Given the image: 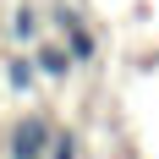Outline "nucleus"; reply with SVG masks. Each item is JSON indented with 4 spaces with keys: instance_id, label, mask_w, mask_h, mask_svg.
<instances>
[{
    "instance_id": "obj_5",
    "label": "nucleus",
    "mask_w": 159,
    "mask_h": 159,
    "mask_svg": "<svg viewBox=\"0 0 159 159\" xmlns=\"http://www.w3.org/2000/svg\"><path fill=\"white\" fill-rule=\"evenodd\" d=\"M11 39H16V44H28V49L44 39V16H39V6H28V0L11 6Z\"/></svg>"
},
{
    "instance_id": "obj_1",
    "label": "nucleus",
    "mask_w": 159,
    "mask_h": 159,
    "mask_svg": "<svg viewBox=\"0 0 159 159\" xmlns=\"http://www.w3.org/2000/svg\"><path fill=\"white\" fill-rule=\"evenodd\" d=\"M49 28L66 39V49H71V61H77V66H93V61H99V33L82 22V11H77V6L55 0V6H49Z\"/></svg>"
},
{
    "instance_id": "obj_2",
    "label": "nucleus",
    "mask_w": 159,
    "mask_h": 159,
    "mask_svg": "<svg viewBox=\"0 0 159 159\" xmlns=\"http://www.w3.org/2000/svg\"><path fill=\"white\" fill-rule=\"evenodd\" d=\"M49 137H55V121H49L44 110H28V115L11 126L6 154H11V159H44V154H49Z\"/></svg>"
},
{
    "instance_id": "obj_6",
    "label": "nucleus",
    "mask_w": 159,
    "mask_h": 159,
    "mask_svg": "<svg viewBox=\"0 0 159 159\" xmlns=\"http://www.w3.org/2000/svg\"><path fill=\"white\" fill-rule=\"evenodd\" d=\"M44 159H82V137L55 126V137H49V154H44Z\"/></svg>"
},
{
    "instance_id": "obj_3",
    "label": "nucleus",
    "mask_w": 159,
    "mask_h": 159,
    "mask_svg": "<svg viewBox=\"0 0 159 159\" xmlns=\"http://www.w3.org/2000/svg\"><path fill=\"white\" fill-rule=\"evenodd\" d=\"M28 55H33V66H39V77H44V82H66L71 71H77V61H71V49H66V39H61V44H49V39H39V44H33Z\"/></svg>"
},
{
    "instance_id": "obj_4",
    "label": "nucleus",
    "mask_w": 159,
    "mask_h": 159,
    "mask_svg": "<svg viewBox=\"0 0 159 159\" xmlns=\"http://www.w3.org/2000/svg\"><path fill=\"white\" fill-rule=\"evenodd\" d=\"M0 77H6V88H11L16 99H33V88H39V66H33V55H0Z\"/></svg>"
}]
</instances>
